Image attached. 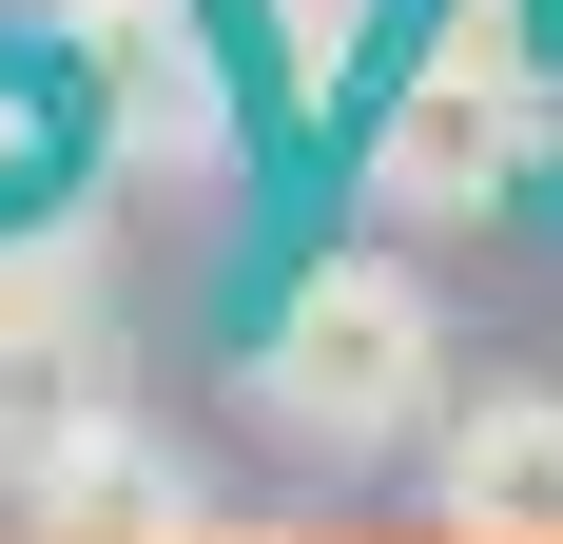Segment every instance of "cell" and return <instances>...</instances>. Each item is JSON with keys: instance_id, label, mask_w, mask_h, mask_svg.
Here are the masks:
<instances>
[{"instance_id": "6da1fadb", "label": "cell", "mask_w": 563, "mask_h": 544, "mask_svg": "<svg viewBox=\"0 0 563 544\" xmlns=\"http://www.w3.org/2000/svg\"><path fill=\"white\" fill-rule=\"evenodd\" d=\"M448 292L408 253H311L273 292V330H253V409H273L311 467H389V447L448 428Z\"/></svg>"}, {"instance_id": "7a4b0ae2", "label": "cell", "mask_w": 563, "mask_h": 544, "mask_svg": "<svg viewBox=\"0 0 563 544\" xmlns=\"http://www.w3.org/2000/svg\"><path fill=\"white\" fill-rule=\"evenodd\" d=\"M525 156H544V98L506 58V0H448V40L369 98V215L389 233H486L525 195Z\"/></svg>"}, {"instance_id": "3957f363", "label": "cell", "mask_w": 563, "mask_h": 544, "mask_svg": "<svg viewBox=\"0 0 563 544\" xmlns=\"http://www.w3.org/2000/svg\"><path fill=\"white\" fill-rule=\"evenodd\" d=\"M136 409V350H117L98 272H78V233H40V253H0V505L40 487L78 428H117Z\"/></svg>"}, {"instance_id": "277c9868", "label": "cell", "mask_w": 563, "mask_h": 544, "mask_svg": "<svg viewBox=\"0 0 563 544\" xmlns=\"http://www.w3.org/2000/svg\"><path fill=\"white\" fill-rule=\"evenodd\" d=\"M78 40H98V98H117L136 175H233V58L195 0H78Z\"/></svg>"}, {"instance_id": "5b68a950", "label": "cell", "mask_w": 563, "mask_h": 544, "mask_svg": "<svg viewBox=\"0 0 563 544\" xmlns=\"http://www.w3.org/2000/svg\"><path fill=\"white\" fill-rule=\"evenodd\" d=\"M428 525L448 544H563V389H448Z\"/></svg>"}, {"instance_id": "8992f818", "label": "cell", "mask_w": 563, "mask_h": 544, "mask_svg": "<svg viewBox=\"0 0 563 544\" xmlns=\"http://www.w3.org/2000/svg\"><path fill=\"white\" fill-rule=\"evenodd\" d=\"M20 525H40V544H195L214 487H195V447H156L136 409H117V428H78L40 487H20Z\"/></svg>"}, {"instance_id": "52a82bcc", "label": "cell", "mask_w": 563, "mask_h": 544, "mask_svg": "<svg viewBox=\"0 0 563 544\" xmlns=\"http://www.w3.org/2000/svg\"><path fill=\"white\" fill-rule=\"evenodd\" d=\"M273 20H291V58H311V78H331V58L369 40V0H273Z\"/></svg>"}, {"instance_id": "ba28073f", "label": "cell", "mask_w": 563, "mask_h": 544, "mask_svg": "<svg viewBox=\"0 0 563 544\" xmlns=\"http://www.w3.org/2000/svg\"><path fill=\"white\" fill-rule=\"evenodd\" d=\"M0 156H20V98H0Z\"/></svg>"}]
</instances>
